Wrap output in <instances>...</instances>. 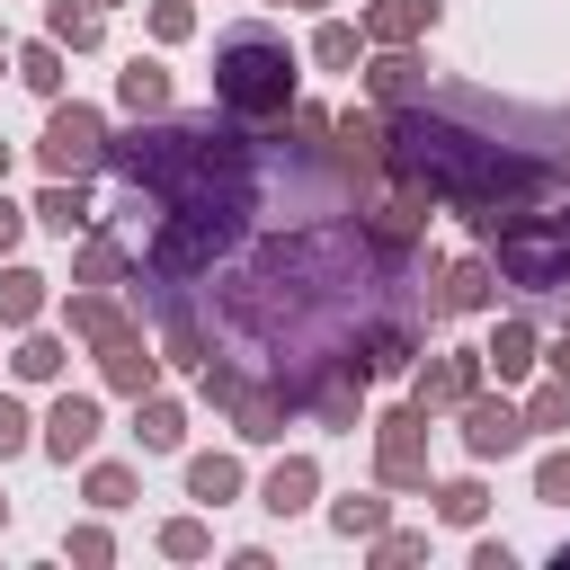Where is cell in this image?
I'll use <instances>...</instances> for the list:
<instances>
[{
	"label": "cell",
	"mask_w": 570,
	"mask_h": 570,
	"mask_svg": "<svg viewBox=\"0 0 570 570\" xmlns=\"http://www.w3.org/2000/svg\"><path fill=\"white\" fill-rule=\"evenodd\" d=\"M294 45H276L267 27H232L223 45H214V107L223 116H240L249 134H267V125H285V107H294Z\"/></svg>",
	"instance_id": "obj_1"
},
{
	"label": "cell",
	"mask_w": 570,
	"mask_h": 570,
	"mask_svg": "<svg viewBox=\"0 0 570 570\" xmlns=\"http://www.w3.org/2000/svg\"><path fill=\"white\" fill-rule=\"evenodd\" d=\"M249 205H258V196H178V205H160L151 276H160V285H187V276H205L214 258H232V249H240Z\"/></svg>",
	"instance_id": "obj_2"
},
{
	"label": "cell",
	"mask_w": 570,
	"mask_h": 570,
	"mask_svg": "<svg viewBox=\"0 0 570 570\" xmlns=\"http://www.w3.org/2000/svg\"><path fill=\"white\" fill-rule=\"evenodd\" d=\"M490 267L499 285H525V294H552L570 285V205H525L490 232Z\"/></svg>",
	"instance_id": "obj_3"
},
{
	"label": "cell",
	"mask_w": 570,
	"mask_h": 570,
	"mask_svg": "<svg viewBox=\"0 0 570 570\" xmlns=\"http://www.w3.org/2000/svg\"><path fill=\"white\" fill-rule=\"evenodd\" d=\"M36 160H45V178H89V169H107V116H98L89 98H53Z\"/></svg>",
	"instance_id": "obj_4"
},
{
	"label": "cell",
	"mask_w": 570,
	"mask_h": 570,
	"mask_svg": "<svg viewBox=\"0 0 570 570\" xmlns=\"http://www.w3.org/2000/svg\"><path fill=\"white\" fill-rule=\"evenodd\" d=\"M356 223H365V240H374L383 258H410V249L428 240V223H436V196L410 187V178H392V187H374V196L356 205Z\"/></svg>",
	"instance_id": "obj_5"
},
{
	"label": "cell",
	"mask_w": 570,
	"mask_h": 570,
	"mask_svg": "<svg viewBox=\"0 0 570 570\" xmlns=\"http://www.w3.org/2000/svg\"><path fill=\"white\" fill-rule=\"evenodd\" d=\"M374 481L383 490H428V410L419 401L374 419Z\"/></svg>",
	"instance_id": "obj_6"
},
{
	"label": "cell",
	"mask_w": 570,
	"mask_h": 570,
	"mask_svg": "<svg viewBox=\"0 0 570 570\" xmlns=\"http://www.w3.org/2000/svg\"><path fill=\"white\" fill-rule=\"evenodd\" d=\"M454 419H463V454H472V463H508V454L534 436V428H525V401H508V383H499V392H472Z\"/></svg>",
	"instance_id": "obj_7"
},
{
	"label": "cell",
	"mask_w": 570,
	"mask_h": 570,
	"mask_svg": "<svg viewBox=\"0 0 570 570\" xmlns=\"http://www.w3.org/2000/svg\"><path fill=\"white\" fill-rule=\"evenodd\" d=\"M481 374H490V365H481V347H445V356H419V365H410V401H419L428 419H436V410H463V401L481 392Z\"/></svg>",
	"instance_id": "obj_8"
},
{
	"label": "cell",
	"mask_w": 570,
	"mask_h": 570,
	"mask_svg": "<svg viewBox=\"0 0 570 570\" xmlns=\"http://www.w3.org/2000/svg\"><path fill=\"white\" fill-rule=\"evenodd\" d=\"M160 365H169V356H160V347H151L134 321H125L116 338H98V383H107V392H125V401L160 392Z\"/></svg>",
	"instance_id": "obj_9"
},
{
	"label": "cell",
	"mask_w": 570,
	"mask_h": 570,
	"mask_svg": "<svg viewBox=\"0 0 570 570\" xmlns=\"http://www.w3.org/2000/svg\"><path fill=\"white\" fill-rule=\"evenodd\" d=\"M294 410H303V383H285V374L240 383V401H232V436H240V445H276Z\"/></svg>",
	"instance_id": "obj_10"
},
{
	"label": "cell",
	"mask_w": 570,
	"mask_h": 570,
	"mask_svg": "<svg viewBox=\"0 0 570 570\" xmlns=\"http://www.w3.org/2000/svg\"><path fill=\"white\" fill-rule=\"evenodd\" d=\"M347 356L365 365V383H392V374H410L428 347H419V330H410V321H365V330L347 338Z\"/></svg>",
	"instance_id": "obj_11"
},
{
	"label": "cell",
	"mask_w": 570,
	"mask_h": 570,
	"mask_svg": "<svg viewBox=\"0 0 570 570\" xmlns=\"http://www.w3.org/2000/svg\"><path fill=\"white\" fill-rule=\"evenodd\" d=\"M365 98H374V107H419V98H428V62H419L410 45H374V62H365Z\"/></svg>",
	"instance_id": "obj_12"
},
{
	"label": "cell",
	"mask_w": 570,
	"mask_h": 570,
	"mask_svg": "<svg viewBox=\"0 0 570 570\" xmlns=\"http://www.w3.org/2000/svg\"><path fill=\"white\" fill-rule=\"evenodd\" d=\"M98 428H107V419H98V401H89V392H62V401L45 410V436H36V445H45L53 463H80V454L98 445Z\"/></svg>",
	"instance_id": "obj_13"
},
{
	"label": "cell",
	"mask_w": 570,
	"mask_h": 570,
	"mask_svg": "<svg viewBox=\"0 0 570 570\" xmlns=\"http://www.w3.org/2000/svg\"><path fill=\"white\" fill-rule=\"evenodd\" d=\"M428 312H499V267H490V258H454V267H436Z\"/></svg>",
	"instance_id": "obj_14"
},
{
	"label": "cell",
	"mask_w": 570,
	"mask_h": 570,
	"mask_svg": "<svg viewBox=\"0 0 570 570\" xmlns=\"http://www.w3.org/2000/svg\"><path fill=\"white\" fill-rule=\"evenodd\" d=\"M312 499H321V463H312V454H276L267 481H258V508H267V517H303Z\"/></svg>",
	"instance_id": "obj_15"
},
{
	"label": "cell",
	"mask_w": 570,
	"mask_h": 570,
	"mask_svg": "<svg viewBox=\"0 0 570 570\" xmlns=\"http://www.w3.org/2000/svg\"><path fill=\"white\" fill-rule=\"evenodd\" d=\"M436 18H445V0H374L356 27H365V45H419Z\"/></svg>",
	"instance_id": "obj_16"
},
{
	"label": "cell",
	"mask_w": 570,
	"mask_h": 570,
	"mask_svg": "<svg viewBox=\"0 0 570 570\" xmlns=\"http://www.w3.org/2000/svg\"><path fill=\"white\" fill-rule=\"evenodd\" d=\"M481 365H490L499 383H525V374L543 365V338H534V321H517V312H508V321L490 330V347H481Z\"/></svg>",
	"instance_id": "obj_17"
},
{
	"label": "cell",
	"mask_w": 570,
	"mask_h": 570,
	"mask_svg": "<svg viewBox=\"0 0 570 570\" xmlns=\"http://www.w3.org/2000/svg\"><path fill=\"white\" fill-rule=\"evenodd\" d=\"M134 445H142V454H178V445H187V401L142 392V401H134Z\"/></svg>",
	"instance_id": "obj_18"
},
{
	"label": "cell",
	"mask_w": 570,
	"mask_h": 570,
	"mask_svg": "<svg viewBox=\"0 0 570 570\" xmlns=\"http://www.w3.org/2000/svg\"><path fill=\"white\" fill-rule=\"evenodd\" d=\"M116 98H125V116H169V62L160 53H134L116 71Z\"/></svg>",
	"instance_id": "obj_19"
},
{
	"label": "cell",
	"mask_w": 570,
	"mask_h": 570,
	"mask_svg": "<svg viewBox=\"0 0 570 570\" xmlns=\"http://www.w3.org/2000/svg\"><path fill=\"white\" fill-rule=\"evenodd\" d=\"M27 214H36V223H45V232H62V240H71V232H89V223H98V205H89V178H53V187H45V196H36V205H27Z\"/></svg>",
	"instance_id": "obj_20"
},
{
	"label": "cell",
	"mask_w": 570,
	"mask_h": 570,
	"mask_svg": "<svg viewBox=\"0 0 570 570\" xmlns=\"http://www.w3.org/2000/svg\"><path fill=\"white\" fill-rule=\"evenodd\" d=\"M240 490H249L240 454H187V499H196V508H232Z\"/></svg>",
	"instance_id": "obj_21"
},
{
	"label": "cell",
	"mask_w": 570,
	"mask_h": 570,
	"mask_svg": "<svg viewBox=\"0 0 570 570\" xmlns=\"http://www.w3.org/2000/svg\"><path fill=\"white\" fill-rule=\"evenodd\" d=\"M45 36L62 53H98L107 45V18H98V0H45Z\"/></svg>",
	"instance_id": "obj_22"
},
{
	"label": "cell",
	"mask_w": 570,
	"mask_h": 570,
	"mask_svg": "<svg viewBox=\"0 0 570 570\" xmlns=\"http://www.w3.org/2000/svg\"><path fill=\"white\" fill-rule=\"evenodd\" d=\"M62 365H71V347L53 330H18V347H9V374L18 383H62Z\"/></svg>",
	"instance_id": "obj_23"
},
{
	"label": "cell",
	"mask_w": 570,
	"mask_h": 570,
	"mask_svg": "<svg viewBox=\"0 0 570 570\" xmlns=\"http://www.w3.org/2000/svg\"><path fill=\"white\" fill-rule=\"evenodd\" d=\"M36 321H45V276L9 258L0 267V330H36Z\"/></svg>",
	"instance_id": "obj_24"
},
{
	"label": "cell",
	"mask_w": 570,
	"mask_h": 570,
	"mask_svg": "<svg viewBox=\"0 0 570 570\" xmlns=\"http://www.w3.org/2000/svg\"><path fill=\"white\" fill-rule=\"evenodd\" d=\"M125 267H134V249H125L116 232H98V223H89V240H80V258H71V285H116Z\"/></svg>",
	"instance_id": "obj_25"
},
{
	"label": "cell",
	"mask_w": 570,
	"mask_h": 570,
	"mask_svg": "<svg viewBox=\"0 0 570 570\" xmlns=\"http://www.w3.org/2000/svg\"><path fill=\"white\" fill-rule=\"evenodd\" d=\"M62 330H71V338H89V347H98V338H116V330H125V303H116V294H98V285H89V294H71V303H62Z\"/></svg>",
	"instance_id": "obj_26"
},
{
	"label": "cell",
	"mask_w": 570,
	"mask_h": 570,
	"mask_svg": "<svg viewBox=\"0 0 570 570\" xmlns=\"http://www.w3.org/2000/svg\"><path fill=\"white\" fill-rule=\"evenodd\" d=\"M383 525H392V499H383V490H347V499H330V534H347V543L365 534V543H374Z\"/></svg>",
	"instance_id": "obj_27"
},
{
	"label": "cell",
	"mask_w": 570,
	"mask_h": 570,
	"mask_svg": "<svg viewBox=\"0 0 570 570\" xmlns=\"http://www.w3.org/2000/svg\"><path fill=\"white\" fill-rule=\"evenodd\" d=\"M9 71H18V80H27L36 98H45V107L62 98V45H53V36H36V45H18V53H9Z\"/></svg>",
	"instance_id": "obj_28"
},
{
	"label": "cell",
	"mask_w": 570,
	"mask_h": 570,
	"mask_svg": "<svg viewBox=\"0 0 570 570\" xmlns=\"http://www.w3.org/2000/svg\"><path fill=\"white\" fill-rule=\"evenodd\" d=\"M80 499H89L98 517H116V508L142 499V481H134V463H89V472H80Z\"/></svg>",
	"instance_id": "obj_29"
},
{
	"label": "cell",
	"mask_w": 570,
	"mask_h": 570,
	"mask_svg": "<svg viewBox=\"0 0 570 570\" xmlns=\"http://www.w3.org/2000/svg\"><path fill=\"white\" fill-rule=\"evenodd\" d=\"M428 499H436V517H445V525H481V517H490V481H481V472H463V481H436Z\"/></svg>",
	"instance_id": "obj_30"
},
{
	"label": "cell",
	"mask_w": 570,
	"mask_h": 570,
	"mask_svg": "<svg viewBox=\"0 0 570 570\" xmlns=\"http://www.w3.org/2000/svg\"><path fill=\"white\" fill-rule=\"evenodd\" d=\"M356 53H365V27H347V18H321L312 27V62L321 71H356Z\"/></svg>",
	"instance_id": "obj_31"
},
{
	"label": "cell",
	"mask_w": 570,
	"mask_h": 570,
	"mask_svg": "<svg viewBox=\"0 0 570 570\" xmlns=\"http://www.w3.org/2000/svg\"><path fill=\"white\" fill-rule=\"evenodd\" d=\"M160 356H169V365H187V374H205V365H214V338H205V321H196V312H169V338H160Z\"/></svg>",
	"instance_id": "obj_32"
},
{
	"label": "cell",
	"mask_w": 570,
	"mask_h": 570,
	"mask_svg": "<svg viewBox=\"0 0 570 570\" xmlns=\"http://www.w3.org/2000/svg\"><path fill=\"white\" fill-rule=\"evenodd\" d=\"M525 428L570 436V374H552V383H534V392H525Z\"/></svg>",
	"instance_id": "obj_33"
},
{
	"label": "cell",
	"mask_w": 570,
	"mask_h": 570,
	"mask_svg": "<svg viewBox=\"0 0 570 570\" xmlns=\"http://www.w3.org/2000/svg\"><path fill=\"white\" fill-rule=\"evenodd\" d=\"M160 552H169V561H205V552H214V525H205V517H169V525H160Z\"/></svg>",
	"instance_id": "obj_34"
},
{
	"label": "cell",
	"mask_w": 570,
	"mask_h": 570,
	"mask_svg": "<svg viewBox=\"0 0 570 570\" xmlns=\"http://www.w3.org/2000/svg\"><path fill=\"white\" fill-rule=\"evenodd\" d=\"M36 436H45V419H27V401H9V392H0V463H9V454H27Z\"/></svg>",
	"instance_id": "obj_35"
},
{
	"label": "cell",
	"mask_w": 570,
	"mask_h": 570,
	"mask_svg": "<svg viewBox=\"0 0 570 570\" xmlns=\"http://www.w3.org/2000/svg\"><path fill=\"white\" fill-rule=\"evenodd\" d=\"M62 552H71L80 570H107V561H116V534H107V525H71V534H62Z\"/></svg>",
	"instance_id": "obj_36"
},
{
	"label": "cell",
	"mask_w": 570,
	"mask_h": 570,
	"mask_svg": "<svg viewBox=\"0 0 570 570\" xmlns=\"http://www.w3.org/2000/svg\"><path fill=\"white\" fill-rule=\"evenodd\" d=\"M196 36V0H151V45H187Z\"/></svg>",
	"instance_id": "obj_37"
},
{
	"label": "cell",
	"mask_w": 570,
	"mask_h": 570,
	"mask_svg": "<svg viewBox=\"0 0 570 570\" xmlns=\"http://www.w3.org/2000/svg\"><path fill=\"white\" fill-rule=\"evenodd\" d=\"M534 499H543V508H570V445H552V454L534 463Z\"/></svg>",
	"instance_id": "obj_38"
},
{
	"label": "cell",
	"mask_w": 570,
	"mask_h": 570,
	"mask_svg": "<svg viewBox=\"0 0 570 570\" xmlns=\"http://www.w3.org/2000/svg\"><path fill=\"white\" fill-rule=\"evenodd\" d=\"M374 561H383V570H401V561H428V534H410V525H383V534H374Z\"/></svg>",
	"instance_id": "obj_39"
},
{
	"label": "cell",
	"mask_w": 570,
	"mask_h": 570,
	"mask_svg": "<svg viewBox=\"0 0 570 570\" xmlns=\"http://www.w3.org/2000/svg\"><path fill=\"white\" fill-rule=\"evenodd\" d=\"M18 240H27V205L0 196V258H18Z\"/></svg>",
	"instance_id": "obj_40"
},
{
	"label": "cell",
	"mask_w": 570,
	"mask_h": 570,
	"mask_svg": "<svg viewBox=\"0 0 570 570\" xmlns=\"http://www.w3.org/2000/svg\"><path fill=\"white\" fill-rule=\"evenodd\" d=\"M543 365H552V374H570V330H561V338H543Z\"/></svg>",
	"instance_id": "obj_41"
},
{
	"label": "cell",
	"mask_w": 570,
	"mask_h": 570,
	"mask_svg": "<svg viewBox=\"0 0 570 570\" xmlns=\"http://www.w3.org/2000/svg\"><path fill=\"white\" fill-rule=\"evenodd\" d=\"M285 9H330V0H285Z\"/></svg>",
	"instance_id": "obj_42"
},
{
	"label": "cell",
	"mask_w": 570,
	"mask_h": 570,
	"mask_svg": "<svg viewBox=\"0 0 570 570\" xmlns=\"http://www.w3.org/2000/svg\"><path fill=\"white\" fill-rule=\"evenodd\" d=\"M552 561H561V570H570V543H561V552H552Z\"/></svg>",
	"instance_id": "obj_43"
},
{
	"label": "cell",
	"mask_w": 570,
	"mask_h": 570,
	"mask_svg": "<svg viewBox=\"0 0 570 570\" xmlns=\"http://www.w3.org/2000/svg\"><path fill=\"white\" fill-rule=\"evenodd\" d=\"M0 178H9V142H0Z\"/></svg>",
	"instance_id": "obj_44"
},
{
	"label": "cell",
	"mask_w": 570,
	"mask_h": 570,
	"mask_svg": "<svg viewBox=\"0 0 570 570\" xmlns=\"http://www.w3.org/2000/svg\"><path fill=\"white\" fill-rule=\"evenodd\" d=\"M0 525H9V499H0Z\"/></svg>",
	"instance_id": "obj_45"
},
{
	"label": "cell",
	"mask_w": 570,
	"mask_h": 570,
	"mask_svg": "<svg viewBox=\"0 0 570 570\" xmlns=\"http://www.w3.org/2000/svg\"><path fill=\"white\" fill-rule=\"evenodd\" d=\"M0 71H9V45H0Z\"/></svg>",
	"instance_id": "obj_46"
},
{
	"label": "cell",
	"mask_w": 570,
	"mask_h": 570,
	"mask_svg": "<svg viewBox=\"0 0 570 570\" xmlns=\"http://www.w3.org/2000/svg\"><path fill=\"white\" fill-rule=\"evenodd\" d=\"M561 187H570V160H561Z\"/></svg>",
	"instance_id": "obj_47"
},
{
	"label": "cell",
	"mask_w": 570,
	"mask_h": 570,
	"mask_svg": "<svg viewBox=\"0 0 570 570\" xmlns=\"http://www.w3.org/2000/svg\"><path fill=\"white\" fill-rule=\"evenodd\" d=\"M98 9H116V0H98Z\"/></svg>",
	"instance_id": "obj_48"
}]
</instances>
